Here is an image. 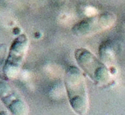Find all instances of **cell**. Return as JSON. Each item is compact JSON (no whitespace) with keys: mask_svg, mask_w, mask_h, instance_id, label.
<instances>
[{"mask_svg":"<svg viewBox=\"0 0 125 115\" xmlns=\"http://www.w3.org/2000/svg\"><path fill=\"white\" fill-rule=\"evenodd\" d=\"M65 83L73 108L77 113H83L87 107V94L86 83L81 72L75 67L70 68L66 72Z\"/></svg>","mask_w":125,"mask_h":115,"instance_id":"obj_1","label":"cell"}]
</instances>
